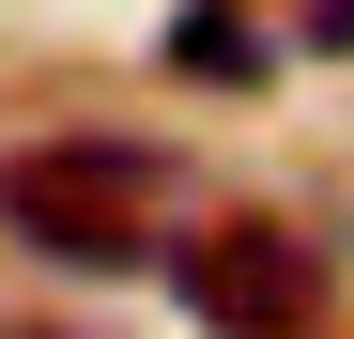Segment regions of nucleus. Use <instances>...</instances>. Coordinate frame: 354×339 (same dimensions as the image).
I'll return each mask as SVG.
<instances>
[{"label":"nucleus","mask_w":354,"mask_h":339,"mask_svg":"<svg viewBox=\"0 0 354 339\" xmlns=\"http://www.w3.org/2000/svg\"><path fill=\"white\" fill-rule=\"evenodd\" d=\"M0 339H77V324H0Z\"/></svg>","instance_id":"obj_4"},{"label":"nucleus","mask_w":354,"mask_h":339,"mask_svg":"<svg viewBox=\"0 0 354 339\" xmlns=\"http://www.w3.org/2000/svg\"><path fill=\"white\" fill-rule=\"evenodd\" d=\"M185 309L216 324V339H308V309H324V247L308 232H277V216H216V232H185Z\"/></svg>","instance_id":"obj_2"},{"label":"nucleus","mask_w":354,"mask_h":339,"mask_svg":"<svg viewBox=\"0 0 354 339\" xmlns=\"http://www.w3.org/2000/svg\"><path fill=\"white\" fill-rule=\"evenodd\" d=\"M169 62H185V77H247V31H231V0H201V16L169 31Z\"/></svg>","instance_id":"obj_3"},{"label":"nucleus","mask_w":354,"mask_h":339,"mask_svg":"<svg viewBox=\"0 0 354 339\" xmlns=\"http://www.w3.org/2000/svg\"><path fill=\"white\" fill-rule=\"evenodd\" d=\"M154 216H169V154H139V139H31L0 170V232L46 262H139Z\"/></svg>","instance_id":"obj_1"}]
</instances>
